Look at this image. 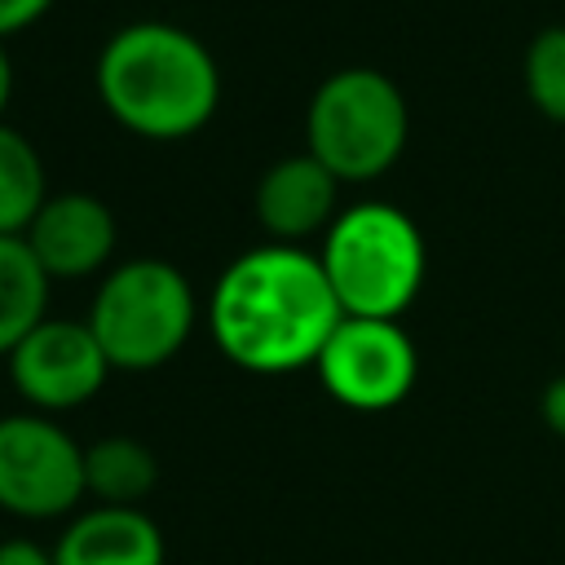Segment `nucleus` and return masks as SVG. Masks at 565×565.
<instances>
[{
	"instance_id": "f257e3e1",
	"label": "nucleus",
	"mask_w": 565,
	"mask_h": 565,
	"mask_svg": "<svg viewBox=\"0 0 565 565\" xmlns=\"http://www.w3.org/2000/svg\"><path fill=\"white\" fill-rule=\"evenodd\" d=\"M340 318L318 252L296 243H260L234 256L207 296L212 344L252 375L313 366Z\"/></svg>"
},
{
	"instance_id": "f8f14e48",
	"label": "nucleus",
	"mask_w": 565,
	"mask_h": 565,
	"mask_svg": "<svg viewBox=\"0 0 565 565\" xmlns=\"http://www.w3.org/2000/svg\"><path fill=\"white\" fill-rule=\"evenodd\" d=\"M159 486V459L146 441L110 433L84 446V490L93 503L141 508V499Z\"/></svg>"
},
{
	"instance_id": "dca6fc26",
	"label": "nucleus",
	"mask_w": 565,
	"mask_h": 565,
	"mask_svg": "<svg viewBox=\"0 0 565 565\" xmlns=\"http://www.w3.org/2000/svg\"><path fill=\"white\" fill-rule=\"evenodd\" d=\"M49 9H53V0H0V40L35 26Z\"/></svg>"
},
{
	"instance_id": "423d86ee",
	"label": "nucleus",
	"mask_w": 565,
	"mask_h": 565,
	"mask_svg": "<svg viewBox=\"0 0 565 565\" xmlns=\"http://www.w3.org/2000/svg\"><path fill=\"white\" fill-rule=\"evenodd\" d=\"M84 499V446L44 411L0 415V512L57 521Z\"/></svg>"
},
{
	"instance_id": "6ab92c4d",
	"label": "nucleus",
	"mask_w": 565,
	"mask_h": 565,
	"mask_svg": "<svg viewBox=\"0 0 565 565\" xmlns=\"http://www.w3.org/2000/svg\"><path fill=\"white\" fill-rule=\"evenodd\" d=\"M13 57H9V49H4V40H0V119H4V110H9V102H13Z\"/></svg>"
},
{
	"instance_id": "9d476101",
	"label": "nucleus",
	"mask_w": 565,
	"mask_h": 565,
	"mask_svg": "<svg viewBox=\"0 0 565 565\" xmlns=\"http://www.w3.org/2000/svg\"><path fill=\"white\" fill-rule=\"evenodd\" d=\"M252 207H256V221L269 234V243L305 247V238L327 234L331 221L340 216V181L309 150L282 154L278 163H269L260 172Z\"/></svg>"
},
{
	"instance_id": "20e7f679",
	"label": "nucleus",
	"mask_w": 565,
	"mask_h": 565,
	"mask_svg": "<svg viewBox=\"0 0 565 565\" xmlns=\"http://www.w3.org/2000/svg\"><path fill=\"white\" fill-rule=\"evenodd\" d=\"M411 137L406 93L375 66L327 75L305 110V150L340 181L362 185L384 177Z\"/></svg>"
},
{
	"instance_id": "f3484780",
	"label": "nucleus",
	"mask_w": 565,
	"mask_h": 565,
	"mask_svg": "<svg viewBox=\"0 0 565 565\" xmlns=\"http://www.w3.org/2000/svg\"><path fill=\"white\" fill-rule=\"evenodd\" d=\"M0 565H57V561L35 539H4L0 543Z\"/></svg>"
},
{
	"instance_id": "9b49d317",
	"label": "nucleus",
	"mask_w": 565,
	"mask_h": 565,
	"mask_svg": "<svg viewBox=\"0 0 565 565\" xmlns=\"http://www.w3.org/2000/svg\"><path fill=\"white\" fill-rule=\"evenodd\" d=\"M163 556L168 543L159 521L141 508L110 503L79 508L53 543L57 565H163Z\"/></svg>"
},
{
	"instance_id": "0eeeda50",
	"label": "nucleus",
	"mask_w": 565,
	"mask_h": 565,
	"mask_svg": "<svg viewBox=\"0 0 565 565\" xmlns=\"http://www.w3.org/2000/svg\"><path fill=\"white\" fill-rule=\"evenodd\" d=\"M322 388L349 411L397 406L419 375V353L393 318H340L313 362Z\"/></svg>"
},
{
	"instance_id": "a211bd4d",
	"label": "nucleus",
	"mask_w": 565,
	"mask_h": 565,
	"mask_svg": "<svg viewBox=\"0 0 565 565\" xmlns=\"http://www.w3.org/2000/svg\"><path fill=\"white\" fill-rule=\"evenodd\" d=\"M539 415H543V424H547L556 437H565V371H561L556 380H547V388H543V397H539Z\"/></svg>"
},
{
	"instance_id": "4468645a",
	"label": "nucleus",
	"mask_w": 565,
	"mask_h": 565,
	"mask_svg": "<svg viewBox=\"0 0 565 565\" xmlns=\"http://www.w3.org/2000/svg\"><path fill=\"white\" fill-rule=\"evenodd\" d=\"M49 199V177L40 150L0 119V234H26Z\"/></svg>"
},
{
	"instance_id": "7ed1b4c3",
	"label": "nucleus",
	"mask_w": 565,
	"mask_h": 565,
	"mask_svg": "<svg viewBox=\"0 0 565 565\" xmlns=\"http://www.w3.org/2000/svg\"><path fill=\"white\" fill-rule=\"evenodd\" d=\"M322 274L349 318H402L424 287L428 252L419 225L393 203L340 207L318 247Z\"/></svg>"
},
{
	"instance_id": "39448f33",
	"label": "nucleus",
	"mask_w": 565,
	"mask_h": 565,
	"mask_svg": "<svg viewBox=\"0 0 565 565\" xmlns=\"http://www.w3.org/2000/svg\"><path fill=\"white\" fill-rule=\"evenodd\" d=\"M199 300L190 278L159 256L110 265L88 305V327L115 371H154L194 335Z\"/></svg>"
},
{
	"instance_id": "2eb2a0df",
	"label": "nucleus",
	"mask_w": 565,
	"mask_h": 565,
	"mask_svg": "<svg viewBox=\"0 0 565 565\" xmlns=\"http://www.w3.org/2000/svg\"><path fill=\"white\" fill-rule=\"evenodd\" d=\"M525 97L552 124H565V26H543L525 49Z\"/></svg>"
},
{
	"instance_id": "f03ea898",
	"label": "nucleus",
	"mask_w": 565,
	"mask_h": 565,
	"mask_svg": "<svg viewBox=\"0 0 565 565\" xmlns=\"http://www.w3.org/2000/svg\"><path fill=\"white\" fill-rule=\"evenodd\" d=\"M106 115L146 141H185L203 132L221 106V66L212 49L163 18L119 26L93 66Z\"/></svg>"
},
{
	"instance_id": "6e6552de",
	"label": "nucleus",
	"mask_w": 565,
	"mask_h": 565,
	"mask_svg": "<svg viewBox=\"0 0 565 565\" xmlns=\"http://www.w3.org/2000/svg\"><path fill=\"white\" fill-rule=\"evenodd\" d=\"M9 384L31 411L62 415L84 406L102 393L106 375L115 371L102 353L88 322L75 318H44L9 358Z\"/></svg>"
},
{
	"instance_id": "ddd939ff",
	"label": "nucleus",
	"mask_w": 565,
	"mask_h": 565,
	"mask_svg": "<svg viewBox=\"0 0 565 565\" xmlns=\"http://www.w3.org/2000/svg\"><path fill=\"white\" fill-rule=\"evenodd\" d=\"M53 278L40 269L22 234H0V358H9L49 313Z\"/></svg>"
},
{
	"instance_id": "1a4fd4ad",
	"label": "nucleus",
	"mask_w": 565,
	"mask_h": 565,
	"mask_svg": "<svg viewBox=\"0 0 565 565\" xmlns=\"http://www.w3.org/2000/svg\"><path fill=\"white\" fill-rule=\"evenodd\" d=\"M22 238L53 282H75V278H93L110 265L119 225H115V212L97 194L62 190V194L44 199V207L35 212V221L26 225Z\"/></svg>"
}]
</instances>
